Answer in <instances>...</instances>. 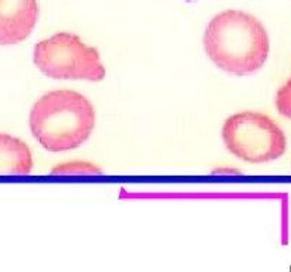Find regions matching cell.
Listing matches in <instances>:
<instances>
[{
	"label": "cell",
	"instance_id": "3957f363",
	"mask_svg": "<svg viewBox=\"0 0 291 272\" xmlns=\"http://www.w3.org/2000/svg\"><path fill=\"white\" fill-rule=\"evenodd\" d=\"M221 139L231 155L249 163H269L280 159L287 137L270 117L244 111L229 117L221 128Z\"/></svg>",
	"mask_w": 291,
	"mask_h": 272
},
{
	"label": "cell",
	"instance_id": "8992f818",
	"mask_svg": "<svg viewBox=\"0 0 291 272\" xmlns=\"http://www.w3.org/2000/svg\"><path fill=\"white\" fill-rule=\"evenodd\" d=\"M33 155L29 145L16 136L0 134V175H29Z\"/></svg>",
	"mask_w": 291,
	"mask_h": 272
},
{
	"label": "cell",
	"instance_id": "7a4b0ae2",
	"mask_svg": "<svg viewBox=\"0 0 291 272\" xmlns=\"http://www.w3.org/2000/svg\"><path fill=\"white\" fill-rule=\"evenodd\" d=\"M29 127L46 150L67 152L88 140L95 127V111L90 101L75 91H50L31 108Z\"/></svg>",
	"mask_w": 291,
	"mask_h": 272
},
{
	"label": "cell",
	"instance_id": "6da1fadb",
	"mask_svg": "<svg viewBox=\"0 0 291 272\" xmlns=\"http://www.w3.org/2000/svg\"><path fill=\"white\" fill-rule=\"evenodd\" d=\"M203 46L221 71L233 75L257 72L269 59L270 39L259 19L240 10H226L209 21Z\"/></svg>",
	"mask_w": 291,
	"mask_h": 272
},
{
	"label": "cell",
	"instance_id": "ba28073f",
	"mask_svg": "<svg viewBox=\"0 0 291 272\" xmlns=\"http://www.w3.org/2000/svg\"><path fill=\"white\" fill-rule=\"evenodd\" d=\"M276 108L280 115L291 119V78L279 88L276 94Z\"/></svg>",
	"mask_w": 291,
	"mask_h": 272
},
{
	"label": "cell",
	"instance_id": "5b68a950",
	"mask_svg": "<svg viewBox=\"0 0 291 272\" xmlns=\"http://www.w3.org/2000/svg\"><path fill=\"white\" fill-rule=\"evenodd\" d=\"M37 0H0V46L27 39L39 20Z\"/></svg>",
	"mask_w": 291,
	"mask_h": 272
},
{
	"label": "cell",
	"instance_id": "52a82bcc",
	"mask_svg": "<svg viewBox=\"0 0 291 272\" xmlns=\"http://www.w3.org/2000/svg\"><path fill=\"white\" fill-rule=\"evenodd\" d=\"M98 175L101 173V169L91 163H67V165L57 166L56 169L51 170V175Z\"/></svg>",
	"mask_w": 291,
	"mask_h": 272
},
{
	"label": "cell",
	"instance_id": "277c9868",
	"mask_svg": "<svg viewBox=\"0 0 291 272\" xmlns=\"http://www.w3.org/2000/svg\"><path fill=\"white\" fill-rule=\"evenodd\" d=\"M33 63L53 79L97 82L105 78V67L95 47L84 44L77 34L56 33L34 46Z\"/></svg>",
	"mask_w": 291,
	"mask_h": 272
}]
</instances>
